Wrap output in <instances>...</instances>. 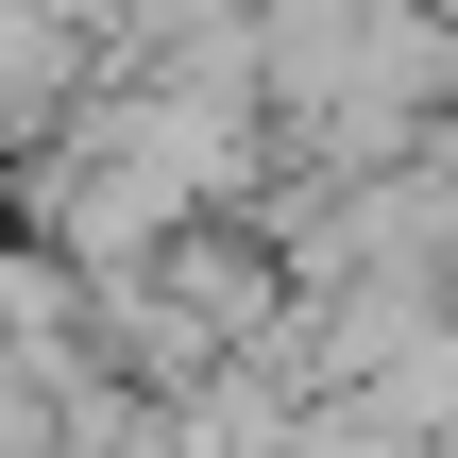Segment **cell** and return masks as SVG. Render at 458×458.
Returning <instances> with one entry per match:
<instances>
[{
	"label": "cell",
	"instance_id": "cell-1",
	"mask_svg": "<svg viewBox=\"0 0 458 458\" xmlns=\"http://www.w3.org/2000/svg\"><path fill=\"white\" fill-rule=\"evenodd\" d=\"M34 85H51V34H34V17H17V0H0V119H17V102H34Z\"/></svg>",
	"mask_w": 458,
	"mask_h": 458
}]
</instances>
